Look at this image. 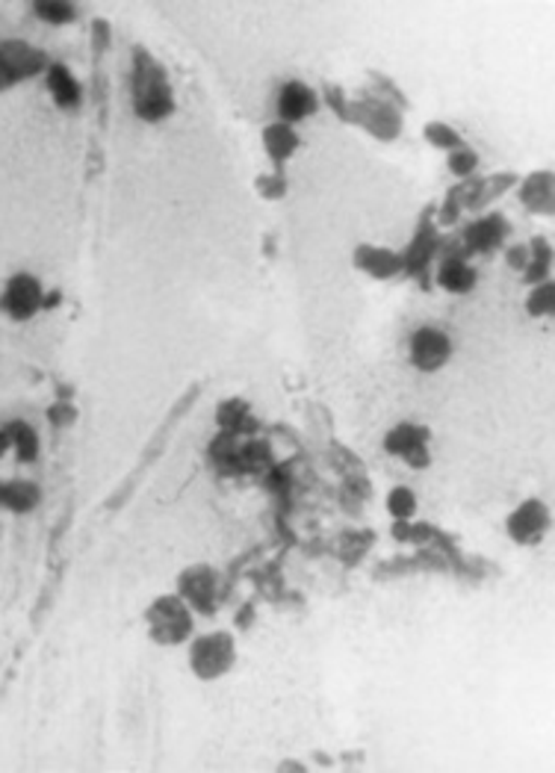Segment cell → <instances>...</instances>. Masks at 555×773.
I'll return each instance as SVG.
<instances>
[{"mask_svg": "<svg viewBox=\"0 0 555 773\" xmlns=\"http://www.w3.org/2000/svg\"><path fill=\"white\" fill-rule=\"evenodd\" d=\"M131 103H134L136 119L145 124L169 122L177 110V98L172 80H169V72L145 48H134Z\"/></svg>", "mask_w": 555, "mask_h": 773, "instance_id": "6da1fadb", "label": "cell"}, {"mask_svg": "<svg viewBox=\"0 0 555 773\" xmlns=\"http://www.w3.org/2000/svg\"><path fill=\"white\" fill-rule=\"evenodd\" d=\"M148 638L157 647H184L196 635V614L186 606L184 599L172 594H160L143 614Z\"/></svg>", "mask_w": 555, "mask_h": 773, "instance_id": "7a4b0ae2", "label": "cell"}, {"mask_svg": "<svg viewBox=\"0 0 555 773\" xmlns=\"http://www.w3.org/2000/svg\"><path fill=\"white\" fill-rule=\"evenodd\" d=\"M237 638L225 629L205 632V635H193L189 638V671L201 682H219L225 680L227 673L234 671L237 664Z\"/></svg>", "mask_w": 555, "mask_h": 773, "instance_id": "3957f363", "label": "cell"}, {"mask_svg": "<svg viewBox=\"0 0 555 773\" xmlns=\"http://www.w3.org/2000/svg\"><path fill=\"white\" fill-rule=\"evenodd\" d=\"M175 594L196 618H217L222 599V576L213 564H189L177 573Z\"/></svg>", "mask_w": 555, "mask_h": 773, "instance_id": "277c9868", "label": "cell"}, {"mask_svg": "<svg viewBox=\"0 0 555 773\" xmlns=\"http://www.w3.org/2000/svg\"><path fill=\"white\" fill-rule=\"evenodd\" d=\"M381 449L414 473L432 466V432L420 423H396L387 428L381 437Z\"/></svg>", "mask_w": 555, "mask_h": 773, "instance_id": "5b68a950", "label": "cell"}, {"mask_svg": "<svg viewBox=\"0 0 555 773\" xmlns=\"http://www.w3.org/2000/svg\"><path fill=\"white\" fill-rule=\"evenodd\" d=\"M51 62L48 53L21 39H0V92H7L18 83L45 74Z\"/></svg>", "mask_w": 555, "mask_h": 773, "instance_id": "8992f818", "label": "cell"}, {"mask_svg": "<svg viewBox=\"0 0 555 773\" xmlns=\"http://www.w3.org/2000/svg\"><path fill=\"white\" fill-rule=\"evenodd\" d=\"M48 308V292L33 272H15L0 289V313L12 322H30Z\"/></svg>", "mask_w": 555, "mask_h": 773, "instance_id": "52a82bcc", "label": "cell"}, {"mask_svg": "<svg viewBox=\"0 0 555 773\" xmlns=\"http://www.w3.org/2000/svg\"><path fill=\"white\" fill-rule=\"evenodd\" d=\"M553 528V516H550V506L538 496H529L520 506L505 516V535L511 537V544L517 547H538L544 544V537Z\"/></svg>", "mask_w": 555, "mask_h": 773, "instance_id": "ba28073f", "label": "cell"}, {"mask_svg": "<svg viewBox=\"0 0 555 773\" xmlns=\"http://www.w3.org/2000/svg\"><path fill=\"white\" fill-rule=\"evenodd\" d=\"M453 337L446 331L434 328V325L417 328L408 337V363L422 375L441 372L446 363L453 361Z\"/></svg>", "mask_w": 555, "mask_h": 773, "instance_id": "9c48e42d", "label": "cell"}, {"mask_svg": "<svg viewBox=\"0 0 555 773\" xmlns=\"http://www.w3.org/2000/svg\"><path fill=\"white\" fill-rule=\"evenodd\" d=\"M508 237H511V222L503 213H484V216L473 219L470 225L464 227L458 246L464 248V254L470 260L488 258V254L508 246Z\"/></svg>", "mask_w": 555, "mask_h": 773, "instance_id": "30bf717a", "label": "cell"}, {"mask_svg": "<svg viewBox=\"0 0 555 773\" xmlns=\"http://www.w3.org/2000/svg\"><path fill=\"white\" fill-rule=\"evenodd\" d=\"M319 107H322V101H319L317 89L308 86L305 80H287L281 89H278V98H275L278 122L293 124V127H296V124L313 119V115L319 113Z\"/></svg>", "mask_w": 555, "mask_h": 773, "instance_id": "8fae6325", "label": "cell"}, {"mask_svg": "<svg viewBox=\"0 0 555 773\" xmlns=\"http://www.w3.org/2000/svg\"><path fill=\"white\" fill-rule=\"evenodd\" d=\"M434 284L449 292V296H467L473 292L479 284V272H476L473 260L464 254V248L455 251H441L437 269H434Z\"/></svg>", "mask_w": 555, "mask_h": 773, "instance_id": "7c38bea8", "label": "cell"}, {"mask_svg": "<svg viewBox=\"0 0 555 773\" xmlns=\"http://www.w3.org/2000/svg\"><path fill=\"white\" fill-rule=\"evenodd\" d=\"M441 230L434 225V219L425 216L420 227H417V234L411 237V242L405 246V251H399L402 275H420V272H425V266H432L434 254L441 251Z\"/></svg>", "mask_w": 555, "mask_h": 773, "instance_id": "4fadbf2b", "label": "cell"}, {"mask_svg": "<svg viewBox=\"0 0 555 773\" xmlns=\"http://www.w3.org/2000/svg\"><path fill=\"white\" fill-rule=\"evenodd\" d=\"M349 122L360 124L367 134L379 136V139H396L402 130L399 113L393 110L391 103L384 101H355L349 103Z\"/></svg>", "mask_w": 555, "mask_h": 773, "instance_id": "5bb4252c", "label": "cell"}, {"mask_svg": "<svg viewBox=\"0 0 555 773\" xmlns=\"http://www.w3.org/2000/svg\"><path fill=\"white\" fill-rule=\"evenodd\" d=\"M351 266L363 272L372 280H391L402 275V254L396 248L372 246V242H360L351 251Z\"/></svg>", "mask_w": 555, "mask_h": 773, "instance_id": "9a60e30c", "label": "cell"}, {"mask_svg": "<svg viewBox=\"0 0 555 773\" xmlns=\"http://www.w3.org/2000/svg\"><path fill=\"white\" fill-rule=\"evenodd\" d=\"M517 198L520 204L535 213V216H553L555 210V177L550 169L532 172L517 184Z\"/></svg>", "mask_w": 555, "mask_h": 773, "instance_id": "2e32d148", "label": "cell"}, {"mask_svg": "<svg viewBox=\"0 0 555 773\" xmlns=\"http://www.w3.org/2000/svg\"><path fill=\"white\" fill-rule=\"evenodd\" d=\"M260 142H263V151H267V160L272 163L275 172H284V165L298 154L301 148V134H298L293 124L284 122H272L263 127L260 134Z\"/></svg>", "mask_w": 555, "mask_h": 773, "instance_id": "e0dca14e", "label": "cell"}, {"mask_svg": "<svg viewBox=\"0 0 555 773\" xmlns=\"http://www.w3.org/2000/svg\"><path fill=\"white\" fill-rule=\"evenodd\" d=\"M45 89L51 95V101L57 103L60 110H65V113H72V110H77L83 103L81 80H77V74H74L65 62H51V65L45 68Z\"/></svg>", "mask_w": 555, "mask_h": 773, "instance_id": "ac0fdd59", "label": "cell"}, {"mask_svg": "<svg viewBox=\"0 0 555 773\" xmlns=\"http://www.w3.org/2000/svg\"><path fill=\"white\" fill-rule=\"evenodd\" d=\"M217 428L231 437H246V434L258 432V420H255V408L239 396L222 399L217 404Z\"/></svg>", "mask_w": 555, "mask_h": 773, "instance_id": "d6986e66", "label": "cell"}, {"mask_svg": "<svg viewBox=\"0 0 555 773\" xmlns=\"http://www.w3.org/2000/svg\"><path fill=\"white\" fill-rule=\"evenodd\" d=\"M41 502V490L39 485L33 482H24V478H10L3 482V490H0V508H7L12 514H33Z\"/></svg>", "mask_w": 555, "mask_h": 773, "instance_id": "ffe728a7", "label": "cell"}, {"mask_svg": "<svg viewBox=\"0 0 555 773\" xmlns=\"http://www.w3.org/2000/svg\"><path fill=\"white\" fill-rule=\"evenodd\" d=\"M550 269H553V246H550V239L535 237L529 242V263L520 272V284L535 287V284L553 280L550 278Z\"/></svg>", "mask_w": 555, "mask_h": 773, "instance_id": "44dd1931", "label": "cell"}, {"mask_svg": "<svg viewBox=\"0 0 555 773\" xmlns=\"http://www.w3.org/2000/svg\"><path fill=\"white\" fill-rule=\"evenodd\" d=\"M10 432H12V452H15V458H18L21 464H36L41 452V440L39 434H36V428H33L30 423L15 420V423H10Z\"/></svg>", "mask_w": 555, "mask_h": 773, "instance_id": "7402d4cb", "label": "cell"}, {"mask_svg": "<svg viewBox=\"0 0 555 773\" xmlns=\"http://www.w3.org/2000/svg\"><path fill=\"white\" fill-rule=\"evenodd\" d=\"M384 511L393 516V523H408L420 511V499L408 485H396L384 496Z\"/></svg>", "mask_w": 555, "mask_h": 773, "instance_id": "603a6c76", "label": "cell"}, {"mask_svg": "<svg viewBox=\"0 0 555 773\" xmlns=\"http://www.w3.org/2000/svg\"><path fill=\"white\" fill-rule=\"evenodd\" d=\"M526 313L532 320H550L555 313V284L553 280H544V284H535L529 287L526 292Z\"/></svg>", "mask_w": 555, "mask_h": 773, "instance_id": "cb8c5ba5", "label": "cell"}, {"mask_svg": "<svg viewBox=\"0 0 555 773\" xmlns=\"http://www.w3.org/2000/svg\"><path fill=\"white\" fill-rule=\"evenodd\" d=\"M422 139L432 145V148H437V151H446V154L464 145V136L455 130L453 124H446V122L425 124V127H422Z\"/></svg>", "mask_w": 555, "mask_h": 773, "instance_id": "d4e9b609", "label": "cell"}, {"mask_svg": "<svg viewBox=\"0 0 555 773\" xmlns=\"http://www.w3.org/2000/svg\"><path fill=\"white\" fill-rule=\"evenodd\" d=\"M33 12H36L41 21L53 24V27L72 24V21L77 18V7L69 3V0H39V3H33Z\"/></svg>", "mask_w": 555, "mask_h": 773, "instance_id": "484cf974", "label": "cell"}, {"mask_svg": "<svg viewBox=\"0 0 555 773\" xmlns=\"http://www.w3.org/2000/svg\"><path fill=\"white\" fill-rule=\"evenodd\" d=\"M446 169H449V175H455L464 184V180H470L476 169H479V154H476L470 145L464 142L461 148H455V151L446 154Z\"/></svg>", "mask_w": 555, "mask_h": 773, "instance_id": "4316f807", "label": "cell"}, {"mask_svg": "<svg viewBox=\"0 0 555 773\" xmlns=\"http://www.w3.org/2000/svg\"><path fill=\"white\" fill-rule=\"evenodd\" d=\"M464 213H467V210H464V184H458L455 189H449V192H446V198H443V204H441V210H437L434 225L437 227L455 225V222H458Z\"/></svg>", "mask_w": 555, "mask_h": 773, "instance_id": "83f0119b", "label": "cell"}, {"mask_svg": "<svg viewBox=\"0 0 555 773\" xmlns=\"http://www.w3.org/2000/svg\"><path fill=\"white\" fill-rule=\"evenodd\" d=\"M260 189V196L269 198V201H278V198L287 196V177H284V172H272V175H260L258 184H255Z\"/></svg>", "mask_w": 555, "mask_h": 773, "instance_id": "f1b7e54d", "label": "cell"}, {"mask_svg": "<svg viewBox=\"0 0 555 773\" xmlns=\"http://www.w3.org/2000/svg\"><path fill=\"white\" fill-rule=\"evenodd\" d=\"M74 420H77V408L72 402H57L48 408V423L53 428H69V425H74Z\"/></svg>", "mask_w": 555, "mask_h": 773, "instance_id": "f546056e", "label": "cell"}, {"mask_svg": "<svg viewBox=\"0 0 555 773\" xmlns=\"http://www.w3.org/2000/svg\"><path fill=\"white\" fill-rule=\"evenodd\" d=\"M503 251H505V263L515 269V272H523L526 263H529V246L520 242V246H505Z\"/></svg>", "mask_w": 555, "mask_h": 773, "instance_id": "4dcf8cb0", "label": "cell"}, {"mask_svg": "<svg viewBox=\"0 0 555 773\" xmlns=\"http://www.w3.org/2000/svg\"><path fill=\"white\" fill-rule=\"evenodd\" d=\"M10 452H12V432L10 425H3V428H0V458H7Z\"/></svg>", "mask_w": 555, "mask_h": 773, "instance_id": "1f68e13d", "label": "cell"}, {"mask_svg": "<svg viewBox=\"0 0 555 773\" xmlns=\"http://www.w3.org/2000/svg\"><path fill=\"white\" fill-rule=\"evenodd\" d=\"M0 490H3V482H0Z\"/></svg>", "mask_w": 555, "mask_h": 773, "instance_id": "d6a6232c", "label": "cell"}]
</instances>
